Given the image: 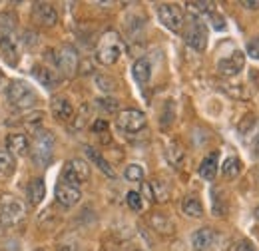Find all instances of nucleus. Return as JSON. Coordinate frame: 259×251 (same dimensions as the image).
<instances>
[{"label": "nucleus", "instance_id": "obj_1", "mask_svg": "<svg viewBox=\"0 0 259 251\" xmlns=\"http://www.w3.org/2000/svg\"><path fill=\"white\" fill-rule=\"evenodd\" d=\"M122 40L118 36V32L114 30H108L98 42V48H96V58L100 64L104 66H112L120 60L122 56Z\"/></svg>", "mask_w": 259, "mask_h": 251}, {"label": "nucleus", "instance_id": "obj_2", "mask_svg": "<svg viewBox=\"0 0 259 251\" xmlns=\"http://www.w3.org/2000/svg\"><path fill=\"white\" fill-rule=\"evenodd\" d=\"M6 96L10 100V104L18 110H30L38 104V96L32 88L22 82V80H12L6 88Z\"/></svg>", "mask_w": 259, "mask_h": 251}, {"label": "nucleus", "instance_id": "obj_3", "mask_svg": "<svg viewBox=\"0 0 259 251\" xmlns=\"http://www.w3.org/2000/svg\"><path fill=\"white\" fill-rule=\"evenodd\" d=\"M24 218H26V207L22 205V201L12 193H4L0 197V223L14 227Z\"/></svg>", "mask_w": 259, "mask_h": 251}, {"label": "nucleus", "instance_id": "obj_4", "mask_svg": "<svg viewBox=\"0 0 259 251\" xmlns=\"http://www.w3.org/2000/svg\"><path fill=\"white\" fill-rule=\"evenodd\" d=\"M30 154H32L34 163L40 165V168H46L52 161V156H54V136H52V132H48V130L36 132V140H34L32 148H30Z\"/></svg>", "mask_w": 259, "mask_h": 251}, {"label": "nucleus", "instance_id": "obj_5", "mask_svg": "<svg viewBox=\"0 0 259 251\" xmlns=\"http://www.w3.org/2000/svg\"><path fill=\"white\" fill-rule=\"evenodd\" d=\"M62 178H64V184H70L74 188H80L82 184H86L90 180V165L84 159L74 157V159L66 161Z\"/></svg>", "mask_w": 259, "mask_h": 251}, {"label": "nucleus", "instance_id": "obj_6", "mask_svg": "<svg viewBox=\"0 0 259 251\" xmlns=\"http://www.w3.org/2000/svg\"><path fill=\"white\" fill-rule=\"evenodd\" d=\"M158 18L167 30L171 32H182L184 30V24H186V18H184V12L180 6L176 4H160L158 6Z\"/></svg>", "mask_w": 259, "mask_h": 251}, {"label": "nucleus", "instance_id": "obj_7", "mask_svg": "<svg viewBox=\"0 0 259 251\" xmlns=\"http://www.w3.org/2000/svg\"><path fill=\"white\" fill-rule=\"evenodd\" d=\"M54 64L64 76H74L78 70V52L74 46L64 44L58 50H54Z\"/></svg>", "mask_w": 259, "mask_h": 251}, {"label": "nucleus", "instance_id": "obj_8", "mask_svg": "<svg viewBox=\"0 0 259 251\" xmlns=\"http://www.w3.org/2000/svg\"><path fill=\"white\" fill-rule=\"evenodd\" d=\"M146 124H148L146 114L140 112V110H136V108L122 110V112L118 114V128L124 130V132H128V134H136V132L144 130Z\"/></svg>", "mask_w": 259, "mask_h": 251}, {"label": "nucleus", "instance_id": "obj_9", "mask_svg": "<svg viewBox=\"0 0 259 251\" xmlns=\"http://www.w3.org/2000/svg\"><path fill=\"white\" fill-rule=\"evenodd\" d=\"M186 42L197 50V52H203L205 46H207V28L205 24L199 20V18H192L190 24H188V30H186Z\"/></svg>", "mask_w": 259, "mask_h": 251}, {"label": "nucleus", "instance_id": "obj_10", "mask_svg": "<svg viewBox=\"0 0 259 251\" xmlns=\"http://www.w3.org/2000/svg\"><path fill=\"white\" fill-rule=\"evenodd\" d=\"M243 66H245V56H243L239 50H235L231 56L220 60L218 72H220L222 76H235V74H239V72L243 70Z\"/></svg>", "mask_w": 259, "mask_h": 251}, {"label": "nucleus", "instance_id": "obj_11", "mask_svg": "<svg viewBox=\"0 0 259 251\" xmlns=\"http://www.w3.org/2000/svg\"><path fill=\"white\" fill-rule=\"evenodd\" d=\"M80 199H82V193H80L78 188H74L70 184H64V182L56 186V201L62 207H74Z\"/></svg>", "mask_w": 259, "mask_h": 251}, {"label": "nucleus", "instance_id": "obj_12", "mask_svg": "<svg viewBox=\"0 0 259 251\" xmlns=\"http://www.w3.org/2000/svg\"><path fill=\"white\" fill-rule=\"evenodd\" d=\"M0 52L10 66H16V62H18V42L12 38L10 32H0Z\"/></svg>", "mask_w": 259, "mask_h": 251}, {"label": "nucleus", "instance_id": "obj_13", "mask_svg": "<svg viewBox=\"0 0 259 251\" xmlns=\"http://www.w3.org/2000/svg\"><path fill=\"white\" fill-rule=\"evenodd\" d=\"M215 231L211 227H201V229H195L194 235H192V247L195 251H209L215 243Z\"/></svg>", "mask_w": 259, "mask_h": 251}, {"label": "nucleus", "instance_id": "obj_14", "mask_svg": "<svg viewBox=\"0 0 259 251\" xmlns=\"http://www.w3.org/2000/svg\"><path fill=\"white\" fill-rule=\"evenodd\" d=\"M34 16H36V20H38L42 26H54V24L58 22V12H56V8H54L52 4H48V2H38V4L34 6Z\"/></svg>", "mask_w": 259, "mask_h": 251}, {"label": "nucleus", "instance_id": "obj_15", "mask_svg": "<svg viewBox=\"0 0 259 251\" xmlns=\"http://www.w3.org/2000/svg\"><path fill=\"white\" fill-rule=\"evenodd\" d=\"M50 108H52V116L56 120H60V122H68L74 116V106H72V102L68 98H64V96H56L52 100V106Z\"/></svg>", "mask_w": 259, "mask_h": 251}, {"label": "nucleus", "instance_id": "obj_16", "mask_svg": "<svg viewBox=\"0 0 259 251\" xmlns=\"http://www.w3.org/2000/svg\"><path fill=\"white\" fill-rule=\"evenodd\" d=\"M6 148H8V154L12 152L14 156H28L30 154V142L24 134H10L6 138Z\"/></svg>", "mask_w": 259, "mask_h": 251}, {"label": "nucleus", "instance_id": "obj_17", "mask_svg": "<svg viewBox=\"0 0 259 251\" xmlns=\"http://www.w3.org/2000/svg\"><path fill=\"white\" fill-rule=\"evenodd\" d=\"M132 76L140 86H146L152 78V62L148 58H138L132 64Z\"/></svg>", "mask_w": 259, "mask_h": 251}, {"label": "nucleus", "instance_id": "obj_18", "mask_svg": "<svg viewBox=\"0 0 259 251\" xmlns=\"http://www.w3.org/2000/svg\"><path fill=\"white\" fill-rule=\"evenodd\" d=\"M150 227L154 229V231H158V233H162V235H174V231H176V225H174V221L169 220L167 216H163V214H152L150 218Z\"/></svg>", "mask_w": 259, "mask_h": 251}, {"label": "nucleus", "instance_id": "obj_19", "mask_svg": "<svg viewBox=\"0 0 259 251\" xmlns=\"http://www.w3.org/2000/svg\"><path fill=\"white\" fill-rule=\"evenodd\" d=\"M32 74H34V78H36L44 88H48V90H52V88L60 82V78L56 76V72L50 70V68H46V66H34Z\"/></svg>", "mask_w": 259, "mask_h": 251}, {"label": "nucleus", "instance_id": "obj_20", "mask_svg": "<svg viewBox=\"0 0 259 251\" xmlns=\"http://www.w3.org/2000/svg\"><path fill=\"white\" fill-rule=\"evenodd\" d=\"M44 195H46V184H44V180L42 178H34L32 182L28 184V189H26V197H28L30 205L36 207L38 203H42Z\"/></svg>", "mask_w": 259, "mask_h": 251}, {"label": "nucleus", "instance_id": "obj_21", "mask_svg": "<svg viewBox=\"0 0 259 251\" xmlns=\"http://www.w3.org/2000/svg\"><path fill=\"white\" fill-rule=\"evenodd\" d=\"M144 188H146V193H148L154 201H158V203H165V201L169 199V189H167V186H165L163 182H160V180H152V182L146 184Z\"/></svg>", "mask_w": 259, "mask_h": 251}, {"label": "nucleus", "instance_id": "obj_22", "mask_svg": "<svg viewBox=\"0 0 259 251\" xmlns=\"http://www.w3.org/2000/svg\"><path fill=\"white\" fill-rule=\"evenodd\" d=\"M218 152H213V154H209V156L203 157V161L199 163V176L203 178V180H207V182H211L213 178H215V174H218Z\"/></svg>", "mask_w": 259, "mask_h": 251}, {"label": "nucleus", "instance_id": "obj_23", "mask_svg": "<svg viewBox=\"0 0 259 251\" xmlns=\"http://www.w3.org/2000/svg\"><path fill=\"white\" fill-rule=\"evenodd\" d=\"M86 156L90 157V161L96 165L100 172H104L106 176H110V178H114L116 176V172L112 170V165H110V161L106 159V157L102 156L98 150H94V148H90V146H86Z\"/></svg>", "mask_w": 259, "mask_h": 251}, {"label": "nucleus", "instance_id": "obj_24", "mask_svg": "<svg viewBox=\"0 0 259 251\" xmlns=\"http://www.w3.org/2000/svg\"><path fill=\"white\" fill-rule=\"evenodd\" d=\"M182 212H184V216L194 218V220L203 218V205H201V201L197 197H186L182 201Z\"/></svg>", "mask_w": 259, "mask_h": 251}, {"label": "nucleus", "instance_id": "obj_25", "mask_svg": "<svg viewBox=\"0 0 259 251\" xmlns=\"http://www.w3.org/2000/svg\"><path fill=\"white\" fill-rule=\"evenodd\" d=\"M241 170H243V163H241V159L239 157H227L226 161H224V165H222V174L226 176L227 180H235L239 174H241Z\"/></svg>", "mask_w": 259, "mask_h": 251}, {"label": "nucleus", "instance_id": "obj_26", "mask_svg": "<svg viewBox=\"0 0 259 251\" xmlns=\"http://www.w3.org/2000/svg\"><path fill=\"white\" fill-rule=\"evenodd\" d=\"M16 170L14 157L8 152H0V178H10Z\"/></svg>", "mask_w": 259, "mask_h": 251}, {"label": "nucleus", "instance_id": "obj_27", "mask_svg": "<svg viewBox=\"0 0 259 251\" xmlns=\"http://www.w3.org/2000/svg\"><path fill=\"white\" fill-rule=\"evenodd\" d=\"M255 114H245L241 120H239V124H237V132L241 134V136H247V134H251V130L255 128Z\"/></svg>", "mask_w": 259, "mask_h": 251}, {"label": "nucleus", "instance_id": "obj_28", "mask_svg": "<svg viewBox=\"0 0 259 251\" xmlns=\"http://www.w3.org/2000/svg\"><path fill=\"white\" fill-rule=\"evenodd\" d=\"M167 159H169L174 165L182 163V159H184V148H182L178 142H171V144L167 146Z\"/></svg>", "mask_w": 259, "mask_h": 251}, {"label": "nucleus", "instance_id": "obj_29", "mask_svg": "<svg viewBox=\"0 0 259 251\" xmlns=\"http://www.w3.org/2000/svg\"><path fill=\"white\" fill-rule=\"evenodd\" d=\"M128 182H144V168L140 163H130L124 172Z\"/></svg>", "mask_w": 259, "mask_h": 251}, {"label": "nucleus", "instance_id": "obj_30", "mask_svg": "<svg viewBox=\"0 0 259 251\" xmlns=\"http://www.w3.org/2000/svg\"><path fill=\"white\" fill-rule=\"evenodd\" d=\"M96 86L102 92H114V90L118 88L116 80H112L110 76H104V74H98L96 76Z\"/></svg>", "mask_w": 259, "mask_h": 251}, {"label": "nucleus", "instance_id": "obj_31", "mask_svg": "<svg viewBox=\"0 0 259 251\" xmlns=\"http://www.w3.org/2000/svg\"><path fill=\"white\" fill-rule=\"evenodd\" d=\"M188 8L194 14H211L213 12V2H188Z\"/></svg>", "mask_w": 259, "mask_h": 251}, {"label": "nucleus", "instance_id": "obj_32", "mask_svg": "<svg viewBox=\"0 0 259 251\" xmlns=\"http://www.w3.org/2000/svg\"><path fill=\"white\" fill-rule=\"evenodd\" d=\"M126 201H128L130 210H134V212H142L144 210V201H142V195L138 191H128Z\"/></svg>", "mask_w": 259, "mask_h": 251}, {"label": "nucleus", "instance_id": "obj_33", "mask_svg": "<svg viewBox=\"0 0 259 251\" xmlns=\"http://www.w3.org/2000/svg\"><path fill=\"white\" fill-rule=\"evenodd\" d=\"M42 120H44V114H42V112H34V114H30L24 122H26V126H28L32 132H38V126L42 124Z\"/></svg>", "mask_w": 259, "mask_h": 251}, {"label": "nucleus", "instance_id": "obj_34", "mask_svg": "<svg viewBox=\"0 0 259 251\" xmlns=\"http://www.w3.org/2000/svg\"><path fill=\"white\" fill-rule=\"evenodd\" d=\"M98 104H100V108H104V110H108V112H116V110H118V102L112 100V98H100Z\"/></svg>", "mask_w": 259, "mask_h": 251}, {"label": "nucleus", "instance_id": "obj_35", "mask_svg": "<svg viewBox=\"0 0 259 251\" xmlns=\"http://www.w3.org/2000/svg\"><path fill=\"white\" fill-rule=\"evenodd\" d=\"M88 116H90V108L84 104V106L80 108V114L76 116V122H74V126H76V128H82V126L86 124V118H88Z\"/></svg>", "mask_w": 259, "mask_h": 251}, {"label": "nucleus", "instance_id": "obj_36", "mask_svg": "<svg viewBox=\"0 0 259 251\" xmlns=\"http://www.w3.org/2000/svg\"><path fill=\"white\" fill-rule=\"evenodd\" d=\"M247 54L253 60H259V38H253V40L247 42Z\"/></svg>", "mask_w": 259, "mask_h": 251}, {"label": "nucleus", "instance_id": "obj_37", "mask_svg": "<svg viewBox=\"0 0 259 251\" xmlns=\"http://www.w3.org/2000/svg\"><path fill=\"white\" fill-rule=\"evenodd\" d=\"M209 18H211V22H213V28H218V30H224V28H226V20H224V16H218L215 10L209 14Z\"/></svg>", "mask_w": 259, "mask_h": 251}, {"label": "nucleus", "instance_id": "obj_38", "mask_svg": "<svg viewBox=\"0 0 259 251\" xmlns=\"http://www.w3.org/2000/svg\"><path fill=\"white\" fill-rule=\"evenodd\" d=\"M231 251H257V249L253 247V243H251V241L243 239V241H239L237 245H233V249Z\"/></svg>", "mask_w": 259, "mask_h": 251}, {"label": "nucleus", "instance_id": "obj_39", "mask_svg": "<svg viewBox=\"0 0 259 251\" xmlns=\"http://www.w3.org/2000/svg\"><path fill=\"white\" fill-rule=\"evenodd\" d=\"M92 132H96V134H100V132L108 134V122H106V120H96V122L92 124Z\"/></svg>", "mask_w": 259, "mask_h": 251}, {"label": "nucleus", "instance_id": "obj_40", "mask_svg": "<svg viewBox=\"0 0 259 251\" xmlns=\"http://www.w3.org/2000/svg\"><path fill=\"white\" fill-rule=\"evenodd\" d=\"M245 8H249V10H257L259 8V0H243L241 2Z\"/></svg>", "mask_w": 259, "mask_h": 251}, {"label": "nucleus", "instance_id": "obj_41", "mask_svg": "<svg viewBox=\"0 0 259 251\" xmlns=\"http://www.w3.org/2000/svg\"><path fill=\"white\" fill-rule=\"evenodd\" d=\"M251 146H253V154H255V157H259V132H257V136H253Z\"/></svg>", "mask_w": 259, "mask_h": 251}, {"label": "nucleus", "instance_id": "obj_42", "mask_svg": "<svg viewBox=\"0 0 259 251\" xmlns=\"http://www.w3.org/2000/svg\"><path fill=\"white\" fill-rule=\"evenodd\" d=\"M36 251H58V249H48V247H40V249H36Z\"/></svg>", "mask_w": 259, "mask_h": 251}, {"label": "nucleus", "instance_id": "obj_43", "mask_svg": "<svg viewBox=\"0 0 259 251\" xmlns=\"http://www.w3.org/2000/svg\"><path fill=\"white\" fill-rule=\"evenodd\" d=\"M255 218L259 220V207H255Z\"/></svg>", "mask_w": 259, "mask_h": 251}, {"label": "nucleus", "instance_id": "obj_44", "mask_svg": "<svg viewBox=\"0 0 259 251\" xmlns=\"http://www.w3.org/2000/svg\"><path fill=\"white\" fill-rule=\"evenodd\" d=\"M136 251H142V249H136Z\"/></svg>", "mask_w": 259, "mask_h": 251}]
</instances>
